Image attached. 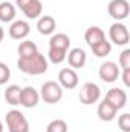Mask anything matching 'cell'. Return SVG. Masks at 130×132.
Returning <instances> with one entry per match:
<instances>
[{
	"instance_id": "obj_1",
	"label": "cell",
	"mask_w": 130,
	"mask_h": 132,
	"mask_svg": "<svg viewBox=\"0 0 130 132\" xmlns=\"http://www.w3.org/2000/svg\"><path fill=\"white\" fill-rule=\"evenodd\" d=\"M17 68L28 75H41L48 71V60L41 52H35L29 59H18L17 60Z\"/></svg>"
},
{
	"instance_id": "obj_2",
	"label": "cell",
	"mask_w": 130,
	"mask_h": 132,
	"mask_svg": "<svg viewBox=\"0 0 130 132\" xmlns=\"http://www.w3.org/2000/svg\"><path fill=\"white\" fill-rule=\"evenodd\" d=\"M6 126L9 132H29V121L28 118L17 109L8 111L6 117H5Z\"/></svg>"
},
{
	"instance_id": "obj_3",
	"label": "cell",
	"mask_w": 130,
	"mask_h": 132,
	"mask_svg": "<svg viewBox=\"0 0 130 132\" xmlns=\"http://www.w3.org/2000/svg\"><path fill=\"white\" fill-rule=\"evenodd\" d=\"M40 97L48 104H55L63 98V88L58 85V81H44L40 89Z\"/></svg>"
},
{
	"instance_id": "obj_4",
	"label": "cell",
	"mask_w": 130,
	"mask_h": 132,
	"mask_svg": "<svg viewBox=\"0 0 130 132\" xmlns=\"http://www.w3.org/2000/svg\"><path fill=\"white\" fill-rule=\"evenodd\" d=\"M109 37H110V42L118 45V46H126L130 42V34L129 29L124 23L121 22H115L110 29H109Z\"/></svg>"
},
{
	"instance_id": "obj_5",
	"label": "cell",
	"mask_w": 130,
	"mask_h": 132,
	"mask_svg": "<svg viewBox=\"0 0 130 132\" xmlns=\"http://www.w3.org/2000/svg\"><path fill=\"white\" fill-rule=\"evenodd\" d=\"M80 101L86 106L89 104H94L97 103L99 97H101V89L97 83H92V81H87L81 86V91H80Z\"/></svg>"
},
{
	"instance_id": "obj_6",
	"label": "cell",
	"mask_w": 130,
	"mask_h": 132,
	"mask_svg": "<svg viewBox=\"0 0 130 132\" xmlns=\"http://www.w3.org/2000/svg\"><path fill=\"white\" fill-rule=\"evenodd\" d=\"M107 11H109V15L112 19H115L116 22H121V20L129 17L130 5L127 0H110Z\"/></svg>"
},
{
	"instance_id": "obj_7",
	"label": "cell",
	"mask_w": 130,
	"mask_h": 132,
	"mask_svg": "<svg viewBox=\"0 0 130 132\" xmlns=\"http://www.w3.org/2000/svg\"><path fill=\"white\" fill-rule=\"evenodd\" d=\"M121 71H119V66L116 65L115 62H104L103 65L99 66V71H98V75L99 78L104 81V83H113L118 80Z\"/></svg>"
},
{
	"instance_id": "obj_8",
	"label": "cell",
	"mask_w": 130,
	"mask_h": 132,
	"mask_svg": "<svg viewBox=\"0 0 130 132\" xmlns=\"http://www.w3.org/2000/svg\"><path fill=\"white\" fill-rule=\"evenodd\" d=\"M58 85L63 89H75L78 86V74L72 68H63L58 72Z\"/></svg>"
},
{
	"instance_id": "obj_9",
	"label": "cell",
	"mask_w": 130,
	"mask_h": 132,
	"mask_svg": "<svg viewBox=\"0 0 130 132\" xmlns=\"http://www.w3.org/2000/svg\"><path fill=\"white\" fill-rule=\"evenodd\" d=\"M31 32V26L26 20H14L9 26V37L14 40H23Z\"/></svg>"
},
{
	"instance_id": "obj_10",
	"label": "cell",
	"mask_w": 130,
	"mask_h": 132,
	"mask_svg": "<svg viewBox=\"0 0 130 132\" xmlns=\"http://www.w3.org/2000/svg\"><path fill=\"white\" fill-rule=\"evenodd\" d=\"M40 101V94L38 91L32 88V86H26L22 89V94H20V104L23 108H28V109H32L38 104Z\"/></svg>"
},
{
	"instance_id": "obj_11",
	"label": "cell",
	"mask_w": 130,
	"mask_h": 132,
	"mask_svg": "<svg viewBox=\"0 0 130 132\" xmlns=\"http://www.w3.org/2000/svg\"><path fill=\"white\" fill-rule=\"evenodd\" d=\"M106 100L110 101V103L119 111V109H123V108L127 104V94H126V91L121 89V88H112V89L106 94Z\"/></svg>"
},
{
	"instance_id": "obj_12",
	"label": "cell",
	"mask_w": 130,
	"mask_h": 132,
	"mask_svg": "<svg viewBox=\"0 0 130 132\" xmlns=\"http://www.w3.org/2000/svg\"><path fill=\"white\" fill-rule=\"evenodd\" d=\"M66 60L69 62V66L72 69H80L86 65V60H87V55L84 52V49L81 48H73L69 51V54L66 55Z\"/></svg>"
},
{
	"instance_id": "obj_13",
	"label": "cell",
	"mask_w": 130,
	"mask_h": 132,
	"mask_svg": "<svg viewBox=\"0 0 130 132\" xmlns=\"http://www.w3.org/2000/svg\"><path fill=\"white\" fill-rule=\"evenodd\" d=\"M97 114H98V117H99V120H103V121H112V120L116 117L118 109H116L110 101H107V100L104 98L99 104H98Z\"/></svg>"
},
{
	"instance_id": "obj_14",
	"label": "cell",
	"mask_w": 130,
	"mask_h": 132,
	"mask_svg": "<svg viewBox=\"0 0 130 132\" xmlns=\"http://www.w3.org/2000/svg\"><path fill=\"white\" fill-rule=\"evenodd\" d=\"M55 28H57V22H55L54 17H51V15H40V19L37 22V29H38V32L41 35L54 34Z\"/></svg>"
},
{
	"instance_id": "obj_15",
	"label": "cell",
	"mask_w": 130,
	"mask_h": 132,
	"mask_svg": "<svg viewBox=\"0 0 130 132\" xmlns=\"http://www.w3.org/2000/svg\"><path fill=\"white\" fill-rule=\"evenodd\" d=\"M84 40H86V43L89 46H94V45H97L99 42L106 40V34H104V31L99 26H90L84 32Z\"/></svg>"
},
{
	"instance_id": "obj_16",
	"label": "cell",
	"mask_w": 130,
	"mask_h": 132,
	"mask_svg": "<svg viewBox=\"0 0 130 132\" xmlns=\"http://www.w3.org/2000/svg\"><path fill=\"white\" fill-rule=\"evenodd\" d=\"M70 46V38L69 35H66L63 32L54 34L49 40V48H55V49H63V51H69Z\"/></svg>"
},
{
	"instance_id": "obj_17",
	"label": "cell",
	"mask_w": 130,
	"mask_h": 132,
	"mask_svg": "<svg viewBox=\"0 0 130 132\" xmlns=\"http://www.w3.org/2000/svg\"><path fill=\"white\" fill-rule=\"evenodd\" d=\"M22 12L28 17V19H38L43 12V5L40 0H31L26 6L22 8Z\"/></svg>"
},
{
	"instance_id": "obj_18",
	"label": "cell",
	"mask_w": 130,
	"mask_h": 132,
	"mask_svg": "<svg viewBox=\"0 0 130 132\" xmlns=\"http://www.w3.org/2000/svg\"><path fill=\"white\" fill-rule=\"evenodd\" d=\"M15 6L9 2H2L0 3V22L3 23H9L14 22L15 19Z\"/></svg>"
},
{
	"instance_id": "obj_19",
	"label": "cell",
	"mask_w": 130,
	"mask_h": 132,
	"mask_svg": "<svg viewBox=\"0 0 130 132\" xmlns=\"http://www.w3.org/2000/svg\"><path fill=\"white\" fill-rule=\"evenodd\" d=\"M17 52H18V59H29V57H32L35 52H38V48H37V45L34 42L25 40V42H22L18 45Z\"/></svg>"
},
{
	"instance_id": "obj_20",
	"label": "cell",
	"mask_w": 130,
	"mask_h": 132,
	"mask_svg": "<svg viewBox=\"0 0 130 132\" xmlns=\"http://www.w3.org/2000/svg\"><path fill=\"white\" fill-rule=\"evenodd\" d=\"M20 94H22V88L17 85H11L5 89V100L8 104L17 106L20 104Z\"/></svg>"
},
{
	"instance_id": "obj_21",
	"label": "cell",
	"mask_w": 130,
	"mask_h": 132,
	"mask_svg": "<svg viewBox=\"0 0 130 132\" xmlns=\"http://www.w3.org/2000/svg\"><path fill=\"white\" fill-rule=\"evenodd\" d=\"M90 49H92L94 55L103 59V57H107V55L112 52V43L107 42V40H104V42H99V43H97V45L90 46Z\"/></svg>"
},
{
	"instance_id": "obj_22",
	"label": "cell",
	"mask_w": 130,
	"mask_h": 132,
	"mask_svg": "<svg viewBox=\"0 0 130 132\" xmlns=\"http://www.w3.org/2000/svg\"><path fill=\"white\" fill-rule=\"evenodd\" d=\"M66 55H67V51L63 49H55V48H49V52H48V57L51 60V63L54 65H60L66 60Z\"/></svg>"
},
{
	"instance_id": "obj_23",
	"label": "cell",
	"mask_w": 130,
	"mask_h": 132,
	"mask_svg": "<svg viewBox=\"0 0 130 132\" xmlns=\"http://www.w3.org/2000/svg\"><path fill=\"white\" fill-rule=\"evenodd\" d=\"M46 132H67V123L61 118H57V120H52Z\"/></svg>"
},
{
	"instance_id": "obj_24",
	"label": "cell",
	"mask_w": 130,
	"mask_h": 132,
	"mask_svg": "<svg viewBox=\"0 0 130 132\" xmlns=\"http://www.w3.org/2000/svg\"><path fill=\"white\" fill-rule=\"evenodd\" d=\"M118 126L123 132H130V114L124 112L123 115H119L118 118Z\"/></svg>"
},
{
	"instance_id": "obj_25",
	"label": "cell",
	"mask_w": 130,
	"mask_h": 132,
	"mask_svg": "<svg viewBox=\"0 0 130 132\" xmlns=\"http://www.w3.org/2000/svg\"><path fill=\"white\" fill-rule=\"evenodd\" d=\"M9 77H11L9 66L6 65V63H3V62H0V86L2 85H6L8 80H9Z\"/></svg>"
},
{
	"instance_id": "obj_26",
	"label": "cell",
	"mask_w": 130,
	"mask_h": 132,
	"mask_svg": "<svg viewBox=\"0 0 130 132\" xmlns=\"http://www.w3.org/2000/svg\"><path fill=\"white\" fill-rule=\"evenodd\" d=\"M119 66L123 69H130V49H124L119 54Z\"/></svg>"
},
{
	"instance_id": "obj_27",
	"label": "cell",
	"mask_w": 130,
	"mask_h": 132,
	"mask_svg": "<svg viewBox=\"0 0 130 132\" xmlns=\"http://www.w3.org/2000/svg\"><path fill=\"white\" fill-rule=\"evenodd\" d=\"M123 78V83L126 86H130V69H123V72L119 74Z\"/></svg>"
},
{
	"instance_id": "obj_28",
	"label": "cell",
	"mask_w": 130,
	"mask_h": 132,
	"mask_svg": "<svg viewBox=\"0 0 130 132\" xmlns=\"http://www.w3.org/2000/svg\"><path fill=\"white\" fill-rule=\"evenodd\" d=\"M29 2H31V0H15V5H17L20 9H22V8H23V6H26Z\"/></svg>"
},
{
	"instance_id": "obj_29",
	"label": "cell",
	"mask_w": 130,
	"mask_h": 132,
	"mask_svg": "<svg viewBox=\"0 0 130 132\" xmlns=\"http://www.w3.org/2000/svg\"><path fill=\"white\" fill-rule=\"evenodd\" d=\"M3 38H5V31H3V28L0 26V43L3 42Z\"/></svg>"
},
{
	"instance_id": "obj_30",
	"label": "cell",
	"mask_w": 130,
	"mask_h": 132,
	"mask_svg": "<svg viewBox=\"0 0 130 132\" xmlns=\"http://www.w3.org/2000/svg\"><path fill=\"white\" fill-rule=\"evenodd\" d=\"M0 132H3V123L0 121Z\"/></svg>"
},
{
	"instance_id": "obj_31",
	"label": "cell",
	"mask_w": 130,
	"mask_h": 132,
	"mask_svg": "<svg viewBox=\"0 0 130 132\" xmlns=\"http://www.w3.org/2000/svg\"><path fill=\"white\" fill-rule=\"evenodd\" d=\"M0 2H2V0H0Z\"/></svg>"
}]
</instances>
